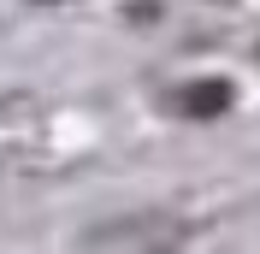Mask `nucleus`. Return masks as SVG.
<instances>
[{
    "label": "nucleus",
    "mask_w": 260,
    "mask_h": 254,
    "mask_svg": "<svg viewBox=\"0 0 260 254\" xmlns=\"http://www.w3.org/2000/svg\"><path fill=\"white\" fill-rule=\"evenodd\" d=\"M231 101V89H219V83H213V89H189V95H183V107L189 112H219Z\"/></svg>",
    "instance_id": "nucleus-1"
}]
</instances>
